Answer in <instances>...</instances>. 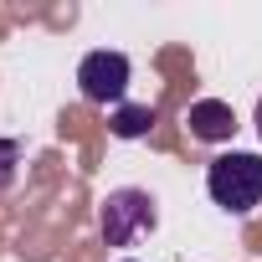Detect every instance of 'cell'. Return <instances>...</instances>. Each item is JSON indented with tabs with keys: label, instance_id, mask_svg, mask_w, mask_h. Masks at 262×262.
I'll return each instance as SVG.
<instances>
[{
	"label": "cell",
	"instance_id": "277c9868",
	"mask_svg": "<svg viewBox=\"0 0 262 262\" xmlns=\"http://www.w3.org/2000/svg\"><path fill=\"white\" fill-rule=\"evenodd\" d=\"M185 128H190V139H201V144H221V139L236 134V113L221 98H201V103L185 108Z\"/></svg>",
	"mask_w": 262,
	"mask_h": 262
},
{
	"label": "cell",
	"instance_id": "7a4b0ae2",
	"mask_svg": "<svg viewBox=\"0 0 262 262\" xmlns=\"http://www.w3.org/2000/svg\"><path fill=\"white\" fill-rule=\"evenodd\" d=\"M98 226H103V242H108V247H128L134 236H144V231L160 226L155 195H149V190H134V185L108 190V201H103V211H98Z\"/></svg>",
	"mask_w": 262,
	"mask_h": 262
},
{
	"label": "cell",
	"instance_id": "52a82bcc",
	"mask_svg": "<svg viewBox=\"0 0 262 262\" xmlns=\"http://www.w3.org/2000/svg\"><path fill=\"white\" fill-rule=\"evenodd\" d=\"M252 123H257V134H262V98H257V113H252Z\"/></svg>",
	"mask_w": 262,
	"mask_h": 262
},
{
	"label": "cell",
	"instance_id": "8992f818",
	"mask_svg": "<svg viewBox=\"0 0 262 262\" xmlns=\"http://www.w3.org/2000/svg\"><path fill=\"white\" fill-rule=\"evenodd\" d=\"M16 165H21V144L16 139H0V190L16 185Z\"/></svg>",
	"mask_w": 262,
	"mask_h": 262
},
{
	"label": "cell",
	"instance_id": "ba28073f",
	"mask_svg": "<svg viewBox=\"0 0 262 262\" xmlns=\"http://www.w3.org/2000/svg\"><path fill=\"white\" fill-rule=\"evenodd\" d=\"M118 262H134V257H118Z\"/></svg>",
	"mask_w": 262,
	"mask_h": 262
},
{
	"label": "cell",
	"instance_id": "3957f363",
	"mask_svg": "<svg viewBox=\"0 0 262 262\" xmlns=\"http://www.w3.org/2000/svg\"><path fill=\"white\" fill-rule=\"evenodd\" d=\"M128 77H134V67H128V57L123 52H88L82 62H77V93L88 98V103H123V93H128Z\"/></svg>",
	"mask_w": 262,
	"mask_h": 262
},
{
	"label": "cell",
	"instance_id": "6da1fadb",
	"mask_svg": "<svg viewBox=\"0 0 262 262\" xmlns=\"http://www.w3.org/2000/svg\"><path fill=\"white\" fill-rule=\"evenodd\" d=\"M206 190H211V201H216L221 211L252 216V211L262 206V160H257V155H242V149L216 155L211 170H206Z\"/></svg>",
	"mask_w": 262,
	"mask_h": 262
},
{
	"label": "cell",
	"instance_id": "5b68a950",
	"mask_svg": "<svg viewBox=\"0 0 262 262\" xmlns=\"http://www.w3.org/2000/svg\"><path fill=\"white\" fill-rule=\"evenodd\" d=\"M108 128H113L118 139H139V134L155 128V108H149V103H118L113 118H108Z\"/></svg>",
	"mask_w": 262,
	"mask_h": 262
}]
</instances>
